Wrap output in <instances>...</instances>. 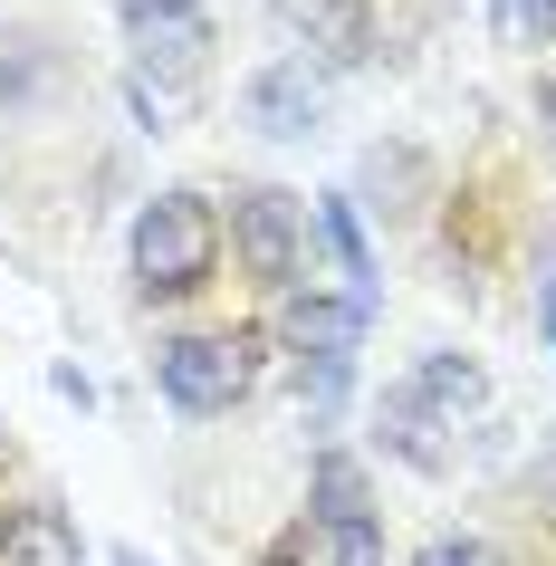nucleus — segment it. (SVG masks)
<instances>
[{
	"label": "nucleus",
	"mask_w": 556,
	"mask_h": 566,
	"mask_svg": "<svg viewBox=\"0 0 556 566\" xmlns=\"http://www.w3.org/2000/svg\"><path fill=\"white\" fill-rule=\"evenodd\" d=\"M326 537V566H384V528L375 518H307Z\"/></svg>",
	"instance_id": "nucleus-12"
},
{
	"label": "nucleus",
	"mask_w": 556,
	"mask_h": 566,
	"mask_svg": "<svg viewBox=\"0 0 556 566\" xmlns=\"http://www.w3.org/2000/svg\"><path fill=\"white\" fill-rule=\"evenodd\" d=\"M211 260H221V221H211L202 192H154L145 211H135V279L145 289H202Z\"/></svg>",
	"instance_id": "nucleus-1"
},
{
	"label": "nucleus",
	"mask_w": 556,
	"mask_h": 566,
	"mask_svg": "<svg viewBox=\"0 0 556 566\" xmlns=\"http://www.w3.org/2000/svg\"><path fill=\"white\" fill-rule=\"evenodd\" d=\"M499 30L518 39V49L527 39H556V0H499Z\"/></svg>",
	"instance_id": "nucleus-14"
},
{
	"label": "nucleus",
	"mask_w": 556,
	"mask_h": 566,
	"mask_svg": "<svg viewBox=\"0 0 556 566\" xmlns=\"http://www.w3.org/2000/svg\"><path fill=\"white\" fill-rule=\"evenodd\" d=\"M412 394H422V403H432V413L451 422V432H470V422L490 413V375H480L470 356H422V375H412Z\"/></svg>",
	"instance_id": "nucleus-9"
},
{
	"label": "nucleus",
	"mask_w": 556,
	"mask_h": 566,
	"mask_svg": "<svg viewBox=\"0 0 556 566\" xmlns=\"http://www.w3.org/2000/svg\"><path fill=\"white\" fill-rule=\"evenodd\" d=\"M0 566H77V528H67L59 509H20L0 528Z\"/></svg>",
	"instance_id": "nucleus-10"
},
{
	"label": "nucleus",
	"mask_w": 556,
	"mask_h": 566,
	"mask_svg": "<svg viewBox=\"0 0 556 566\" xmlns=\"http://www.w3.org/2000/svg\"><path fill=\"white\" fill-rule=\"evenodd\" d=\"M202 49H211L202 10H164V20H135V77H174V87H192Z\"/></svg>",
	"instance_id": "nucleus-7"
},
{
	"label": "nucleus",
	"mask_w": 556,
	"mask_h": 566,
	"mask_svg": "<svg viewBox=\"0 0 556 566\" xmlns=\"http://www.w3.org/2000/svg\"><path fill=\"white\" fill-rule=\"evenodd\" d=\"M412 566H508V557H499L490 537H432V547H422Z\"/></svg>",
	"instance_id": "nucleus-15"
},
{
	"label": "nucleus",
	"mask_w": 556,
	"mask_h": 566,
	"mask_svg": "<svg viewBox=\"0 0 556 566\" xmlns=\"http://www.w3.org/2000/svg\"><path fill=\"white\" fill-rule=\"evenodd\" d=\"M154 385L174 413H231L240 394L260 385V336L231 327V336H174L164 356H154Z\"/></svg>",
	"instance_id": "nucleus-2"
},
{
	"label": "nucleus",
	"mask_w": 556,
	"mask_h": 566,
	"mask_svg": "<svg viewBox=\"0 0 556 566\" xmlns=\"http://www.w3.org/2000/svg\"><path fill=\"white\" fill-rule=\"evenodd\" d=\"M384 442L403 451L412 471H451V461H461L451 422H441V413H432V403H422L412 385H394V394H384Z\"/></svg>",
	"instance_id": "nucleus-8"
},
{
	"label": "nucleus",
	"mask_w": 556,
	"mask_h": 566,
	"mask_svg": "<svg viewBox=\"0 0 556 566\" xmlns=\"http://www.w3.org/2000/svg\"><path fill=\"white\" fill-rule=\"evenodd\" d=\"M547 336H556V269H547Z\"/></svg>",
	"instance_id": "nucleus-17"
},
{
	"label": "nucleus",
	"mask_w": 556,
	"mask_h": 566,
	"mask_svg": "<svg viewBox=\"0 0 556 566\" xmlns=\"http://www.w3.org/2000/svg\"><path fill=\"white\" fill-rule=\"evenodd\" d=\"M537 106H547V125H556V77H547V96H537Z\"/></svg>",
	"instance_id": "nucleus-18"
},
{
	"label": "nucleus",
	"mask_w": 556,
	"mask_h": 566,
	"mask_svg": "<svg viewBox=\"0 0 556 566\" xmlns=\"http://www.w3.org/2000/svg\"><path fill=\"white\" fill-rule=\"evenodd\" d=\"M164 10H202V0H125V20H164Z\"/></svg>",
	"instance_id": "nucleus-16"
},
{
	"label": "nucleus",
	"mask_w": 556,
	"mask_h": 566,
	"mask_svg": "<svg viewBox=\"0 0 556 566\" xmlns=\"http://www.w3.org/2000/svg\"><path fill=\"white\" fill-rule=\"evenodd\" d=\"M240 116L260 125V135H279V145L317 135V125H326V67H307V59H269L260 77L240 87Z\"/></svg>",
	"instance_id": "nucleus-3"
},
{
	"label": "nucleus",
	"mask_w": 556,
	"mask_h": 566,
	"mask_svg": "<svg viewBox=\"0 0 556 566\" xmlns=\"http://www.w3.org/2000/svg\"><path fill=\"white\" fill-rule=\"evenodd\" d=\"M116 566H145V557H135V547H116Z\"/></svg>",
	"instance_id": "nucleus-19"
},
{
	"label": "nucleus",
	"mask_w": 556,
	"mask_h": 566,
	"mask_svg": "<svg viewBox=\"0 0 556 566\" xmlns=\"http://www.w3.org/2000/svg\"><path fill=\"white\" fill-rule=\"evenodd\" d=\"M269 20L297 39L289 59H307V67H365V49H375L365 0H269Z\"/></svg>",
	"instance_id": "nucleus-4"
},
{
	"label": "nucleus",
	"mask_w": 556,
	"mask_h": 566,
	"mask_svg": "<svg viewBox=\"0 0 556 566\" xmlns=\"http://www.w3.org/2000/svg\"><path fill=\"white\" fill-rule=\"evenodd\" d=\"M317 231H326V250H336V269H346V298L375 307V250H365V231H355L346 192H326V202H317Z\"/></svg>",
	"instance_id": "nucleus-11"
},
{
	"label": "nucleus",
	"mask_w": 556,
	"mask_h": 566,
	"mask_svg": "<svg viewBox=\"0 0 556 566\" xmlns=\"http://www.w3.org/2000/svg\"><path fill=\"white\" fill-rule=\"evenodd\" d=\"M365 317H375V307L317 298V289H289V298H279V336H289L307 365H346L355 346H365Z\"/></svg>",
	"instance_id": "nucleus-6"
},
{
	"label": "nucleus",
	"mask_w": 556,
	"mask_h": 566,
	"mask_svg": "<svg viewBox=\"0 0 556 566\" xmlns=\"http://www.w3.org/2000/svg\"><path fill=\"white\" fill-rule=\"evenodd\" d=\"M231 240H240V269L289 298L297 289V202L289 192H240L231 202Z\"/></svg>",
	"instance_id": "nucleus-5"
},
{
	"label": "nucleus",
	"mask_w": 556,
	"mask_h": 566,
	"mask_svg": "<svg viewBox=\"0 0 556 566\" xmlns=\"http://www.w3.org/2000/svg\"><path fill=\"white\" fill-rule=\"evenodd\" d=\"M135 116H145V135H174V125L192 116V87H174V77H135Z\"/></svg>",
	"instance_id": "nucleus-13"
}]
</instances>
